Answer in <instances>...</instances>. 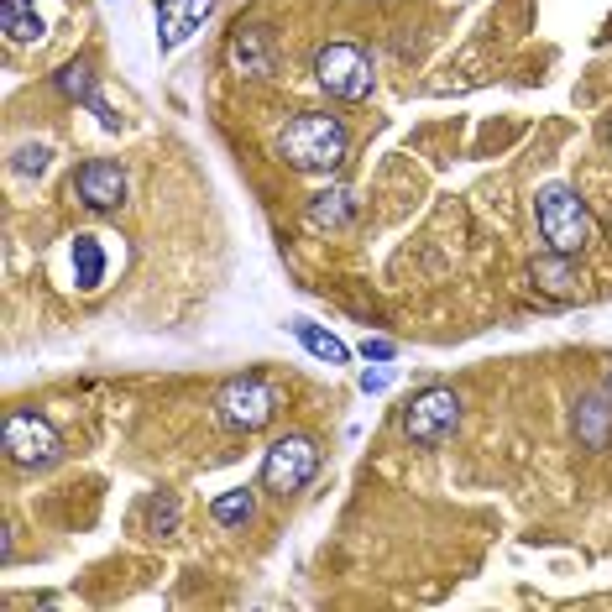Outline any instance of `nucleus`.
Masks as SVG:
<instances>
[{"mask_svg":"<svg viewBox=\"0 0 612 612\" xmlns=\"http://www.w3.org/2000/svg\"><path fill=\"white\" fill-rule=\"evenodd\" d=\"M74 199L84 204V210H95V215L121 210V199H126V168L110 163V157H89V163L74 173Z\"/></svg>","mask_w":612,"mask_h":612,"instance_id":"nucleus-8","label":"nucleus"},{"mask_svg":"<svg viewBox=\"0 0 612 612\" xmlns=\"http://www.w3.org/2000/svg\"><path fill=\"white\" fill-rule=\"evenodd\" d=\"M293 335L304 340V351H309V356H320V361H330V367H346V361H351V351L340 346V340H335L330 330H320V325H309V320H293Z\"/></svg>","mask_w":612,"mask_h":612,"instance_id":"nucleus-18","label":"nucleus"},{"mask_svg":"<svg viewBox=\"0 0 612 612\" xmlns=\"http://www.w3.org/2000/svg\"><path fill=\"white\" fill-rule=\"evenodd\" d=\"M74 283L84 293H95L105 283V246H100V236H79L74 241Z\"/></svg>","mask_w":612,"mask_h":612,"instance_id":"nucleus-16","label":"nucleus"},{"mask_svg":"<svg viewBox=\"0 0 612 612\" xmlns=\"http://www.w3.org/2000/svg\"><path fill=\"white\" fill-rule=\"evenodd\" d=\"M215 0H157V48L173 53L178 42H189L204 21H210Z\"/></svg>","mask_w":612,"mask_h":612,"instance_id":"nucleus-9","label":"nucleus"},{"mask_svg":"<svg viewBox=\"0 0 612 612\" xmlns=\"http://www.w3.org/2000/svg\"><path fill=\"white\" fill-rule=\"evenodd\" d=\"M278 157L288 168L299 173H335L340 163H346V147L351 136L346 126H340V116H325V110H299V116H288L278 126Z\"/></svg>","mask_w":612,"mask_h":612,"instance_id":"nucleus-1","label":"nucleus"},{"mask_svg":"<svg viewBox=\"0 0 612 612\" xmlns=\"http://www.w3.org/2000/svg\"><path fill=\"white\" fill-rule=\"evenodd\" d=\"M314 471H320V445H314L309 435H283V440H272L267 461H262V487L288 497V492L309 487Z\"/></svg>","mask_w":612,"mask_h":612,"instance_id":"nucleus-7","label":"nucleus"},{"mask_svg":"<svg viewBox=\"0 0 612 612\" xmlns=\"http://www.w3.org/2000/svg\"><path fill=\"white\" fill-rule=\"evenodd\" d=\"M215 408H220L225 429H246V435H252V429H267L278 419V393H272L267 377H231L220 388Z\"/></svg>","mask_w":612,"mask_h":612,"instance_id":"nucleus-6","label":"nucleus"},{"mask_svg":"<svg viewBox=\"0 0 612 612\" xmlns=\"http://www.w3.org/2000/svg\"><path fill=\"white\" fill-rule=\"evenodd\" d=\"M0 440H6L11 466H21V471H48L63 456L58 429L42 419V414H32V408H16V414H6V435H0Z\"/></svg>","mask_w":612,"mask_h":612,"instance_id":"nucleus-3","label":"nucleus"},{"mask_svg":"<svg viewBox=\"0 0 612 612\" xmlns=\"http://www.w3.org/2000/svg\"><path fill=\"white\" fill-rule=\"evenodd\" d=\"M58 89H63L68 100H79V105L95 110L105 131H121V116H116V110H110V105L100 100V89H95V74H89V63H63V68H58Z\"/></svg>","mask_w":612,"mask_h":612,"instance_id":"nucleus-12","label":"nucleus"},{"mask_svg":"<svg viewBox=\"0 0 612 612\" xmlns=\"http://www.w3.org/2000/svg\"><path fill=\"white\" fill-rule=\"evenodd\" d=\"M48 163H53V147H16V173H48Z\"/></svg>","mask_w":612,"mask_h":612,"instance_id":"nucleus-20","label":"nucleus"},{"mask_svg":"<svg viewBox=\"0 0 612 612\" xmlns=\"http://www.w3.org/2000/svg\"><path fill=\"white\" fill-rule=\"evenodd\" d=\"M178 518H184V508H178L173 492H157L152 503H147V524H152V534H173Z\"/></svg>","mask_w":612,"mask_h":612,"instance_id":"nucleus-19","label":"nucleus"},{"mask_svg":"<svg viewBox=\"0 0 612 612\" xmlns=\"http://www.w3.org/2000/svg\"><path fill=\"white\" fill-rule=\"evenodd\" d=\"M351 215H356V194L351 189H325V194H314L309 210H304V220L314 225V231H340Z\"/></svg>","mask_w":612,"mask_h":612,"instance_id":"nucleus-14","label":"nucleus"},{"mask_svg":"<svg viewBox=\"0 0 612 612\" xmlns=\"http://www.w3.org/2000/svg\"><path fill=\"white\" fill-rule=\"evenodd\" d=\"M225 58H231L236 74L246 79H267L272 74V37L262 27H236L231 32V48H225Z\"/></svg>","mask_w":612,"mask_h":612,"instance_id":"nucleus-10","label":"nucleus"},{"mask_svg":"<svg viewBox=\"0 0 612 612\" xmlns=\"http://www.w3.org/2000/svg\"><path fill=\"white\" fill-rule=\"evenodd\" d=\"M607 435H612V393L602 388V393H592V398L576 403V440L586 450H602Z\"/></svg>","mask_w":612,"mask_h":612,"instance_id":"nucleus-13","label":"nucleus"},{"mask_svg":"<svg viewBox=\"0 0 612 612\" xmlns=\"http://www.w3.org/2000/svg\"><path fill=\"white\" fill-rule=\"evenodd\" d=\"M314 79H320L325 95L335 100H367L372 95V58L356 48V42H330V48H320V58H314Z\"/></svg>","mask_w":612,"mask_h":612,"instance_id":"nucleus-5","label":"nucleus"},{"mask_svg":"<svg viewBox=\"0 0 612 612\" xmlns=\"http://www.w3.org/2000/svg\"><path fill=\"white\" fill-rule=\"evenodd\" d=\"M0 32L11 42H42V16H37V0H0Z\"/></svg>","mask_w":612,"mask_h":612,"instance_id":"nucleus-15","label":"nucleus"},{"mask_svg":"<svg viewBox=\"0 0 612 612\" xmlns=\"http://www.w3.org/2000/svg\"><path fill=\"white\" fill-rule=\"evenodd\" d=\"M602 388L612 393V361H607V372H602Z\"/></svg>","mask_w":612,"mask_h":612,"instance_id":"nucleus-23","label":"nucleus"},{"mask_svg":"<svg viewBox=\"0 0 612 612\" xmlns=\"http://www.w3.org/2000/svg\"><path fill=\"white\" fill-rule=\"evenodd\" d=\"M393 340L388 335H367V340H361V356H367V361H393Z\"/></svg>","mask_w":612,"mask_h":612,"instance_id":"nucleus-21","label":"nucleus"},{"mask_svg":"<svg viewBox=\"0 0 612 612\" xmlns=\"http://www.w3.org/2000/svg\"><path fill=\"white\" fill-rule=\"evenodd\" d=\"M607 142H612V121H607Z\"/></svg>","mask_w":612,"mask_h":612,"instance_id":"nucleus-24","label":"nucleus"},{"mask_svg":"<svg viewBox=\"0 0 612 612\" xmlns=\"http://www.w3.org/2000/svg\"><path fill=\"white\" fill-rule=\"evenodd\" d=\"M361 388H367V393H382V388H388V372H367V377H361Z\"/></svg>","mask_w":612,"mask_h":612,"instance_id":"nucleus-22","label":"nucleus"},{"mask_svg":"<svg viewBox=\"0 0 612 612\" xmlns=\"http://www.w3.org/2000/svg\"><path fill=\"white\" fill-rule=\"evenodd\" d=\"M534 220H539V236L550 252H565V257H581L592 246L597 225H592V210L581 204L576 189L565 184H544L539 199H534Z\"/></svg>","mask_w":612,"mask_h":612,"instance_id":"nucleus-2","label":"nucleus"},{"mask_svg":"<svg viewBox=\"0 0 612 612\" xmlns=\"http://www.w3.org/2000/svg\"><path fill=\"white\" fill-rule=\"evenodd\" d=\"M461 429V398L450 388H424L414 403L403 408V435L419 450H440Z\"/></svg>","mask_w":612,"mask_h":612,"instance_id":"nucleus-4","label":"nucleus"},{"mask_svg":"<svg viewBox=\"0 0 612 612\" xmlns=\"http://www.w3.org/2000/svg\"><path fill=\"white\" fill-rule=\"evenodd\" d=\"M529 283H534V293H544V299H576V257L544 246V257L529 262Z\"/></svg>","mask_w":612,"mask_h":612,"instance_id":"nucleus-11","label":"nucleus"},{"mask_svg":"<svg viewBox=\"0 0 612 612\" xmlns=\"http://www.w3.org/2000/svg\"><path fill=\"white\" fill-rule=\"evenodd\" d=\"M210 518L220 529H246L257 518V497L246 492V487H236V492H220L215 503H210Z\"/></svg>","mask_w":612,"mask_h":612,"instance_id":"nucleus-17","label":"nucleus"}]
</instances>
